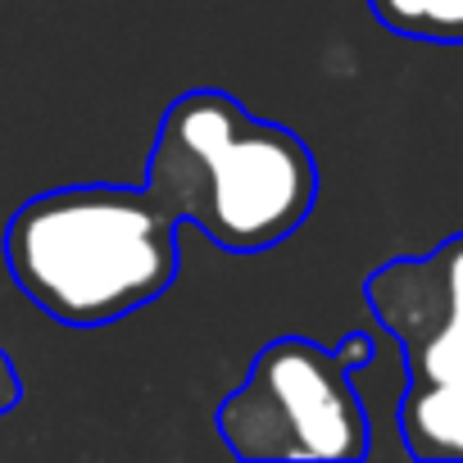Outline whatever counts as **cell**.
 Returning a JSON list of instances; mask_svg holds the SVG:
<instances>
[{
    "label": "cell",
    "mask_w": 463,
    "mask_h": 463,
    "mask_svg": "<svg viewBox=\"0 0 463 463\" xmlns=\"http://www.w3.org/2000/svg\"><path fill=\"white\" fill-rule=\"evenodd\" d=\"M409 440L431 458H463V382H422L404 413Z\"/></svg>",
    "instance_id": "5b68a950"
},
{
    "label": "cell",
    "mask_w": 463,
    "mask_h": 463,
    "mask_svg": "<svg viewBox=\"0 0 463 463\" xmlns=\"http://www.w3.org/2000/svg\"><path fill=\"white\" fill-rule=\"evenodd\" d=\"M440 278V318L436 332L418 345L413 364L422 382H463V241H449L436 260Z\"/></svg>",
    "instance_id": "277c9868"
},
{
    "label": "cell",
    "mask_w": 463,
    "mask_h": 463,
    "mask_svg": "<svg viewBox=\"0 0 463 463\" xmlns=\"http://www.w3.org/2000/svg\"><path fill=\"white\" fill-rule=\"evenodd\" d=\"M222 431L250 458H350L364 449V413L341 368L309 345H273L250 386L222 409Z\"/></svg>",
    "instance_id": "3957f363"
},
{
    "label": "cell",
    "mask_w": 463,
    "mask_h": 463,
    "mask_svg": "<svg viewBox=\"0 0 463 463\" xmlns=\"http://www.w3.org/2000/svg\"><path fill=\"white\" fill-rule=\"evenodd\" d=\"M404 33H463V0H377Z\"/></svg>",
    "instance_id": "8992f818"
},
{
    "label": "cell",
    "mask_w": 463,
    "mask_h": 463,
    "mask_svg": "<svg viewBox=\"0 0 463 463\" xmlns=\"http://www.w3.org/2000/svg\"><path fill=\"white\" fill-rule=\"evenodd\" d=\"M14 391H19V386H14V368L5 364V354H0V413L14 404Z\"/></svg>",
    "instance_id": "52a82bcc"
},
{
    "label": "cell",
    "mask_w": 463,
    "mask_h": 463,
    "mask_svg": "<svg viewBox=\"0 0 463 463\" xmlns=\"http://www.w3.org/2000/svg\"><path fill=\"white\" fill-rule=\"evenodd\" d=\"M14 282L60 323H109L155 300L177 269L168 209L128 191H60L14 222Z\"/></svg>",
    "instance_id": "6da1fadb"
},
{
    "label": "cell",
    "mask_w": 463,
    "mask_h": 463,
    "mask_svg": "<svg viewBox=\"0 0 463 463\" xmlns=\"http://www.w3.org/2000/svg\"><path fill=\"white\" fill-rule=\"evenodd\" d=\"M155 195L227 250H260L305 218L314 168L291 132L241 114L227 96H191L164 123Z\"/></svg>",
    "instance_id": "7a4b0ae2"
}]
</instances>
